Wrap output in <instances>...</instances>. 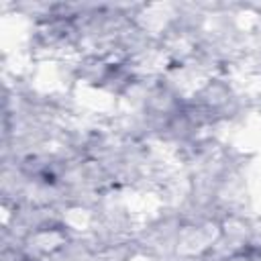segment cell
Returning a JSON list of instances; mask_svg holds the SVG:
<instances>
[{"label": "cell", "instance_id": "obj_1", "mask_svg": "<svg viewBox=\"0 0 261 261\" xmlns=\"http://www.w3.org/2000/svg\"><path fill=\"white\" fill-rule=\"evenodd\" d=\"M224 261H261V245H245L232 251Z\"/></svg>", "mask_w": 261, "mask_h": 261}, {"label": "cell", "instance_id": "obj_2", "mask_svg": "<svg viewBox=\"0 0 261 261\" xmlns=\"http://www.w3.org/2000/svg\"><path fill=\"white\" fill-rule=\"evenodd\" d=\"M2 261H41V259L31 255L24 249H10V247H6L2 251Z\"/></svg>", "mask_w": 261, "mask_h": 261}]
</instances>
